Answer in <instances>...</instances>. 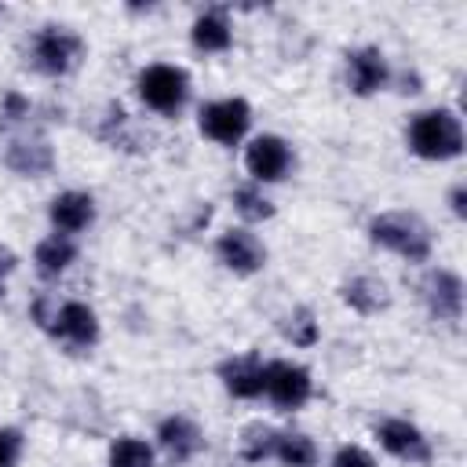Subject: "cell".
Instances as JSON below:
<instances>
[{
  "label": "cell",
  "mask_w": 467,
  "mask_h": 467,
  "mask_svg": "<svg viewBox=\"0 0 467 467\" xmlns=\"http://www.w3.org/2000/svg\"><path fill=\"white\" fill-rule=\"evenodd\" d=\"M409 146L423 161H449L463 150V128L452 109H427L416 113L409 124Z\"/></svg>",
  "instance_id": "1"
},
{
  "label": "cell",
  "mask_w": 467,
  "mask_h": 467,
  "mask_svg": "<svg viewBox=\"0 0 467 467\" xmlns=\"http://www.w3.org/2000/svg\"><path fill=\"white\" fill-rule=\"evenodd\" d=\"M368 234L376 244L405 255L409 263H423L431 255V230L412 212H383L368 223Z\"/></svg>",
  "instance_id": "2"
},
{
  "label": "cell",
  "mask_w": 467,
  "mask_h": 467,
  "mask_svg": "<svg viewBox=\"0 0 467 467\" xmlns=\"http://www.w3.org/2000/svg\"><path fill=\"white\" fill-rule=\"evenodd\" d=\"M186 88H190V77L186 69L179 66H168V62H157V66H146L139 73V95L150 109L157 113H175L182 102H186Z\"/></svg>",
  "instance_id": "3"
},
{
  "label": "cell",
  "mask_w": 467,
  "mask_h": 467,
  "mask_svg": "<svg viewBox=\"0 0 467 467\" xmlns=\"http://www.w3.org/2000/svg\"><path fill=\"white\" fill-rule=\"evenodd\" d=\"M80 58V36L69 33L66 26H44L33 40V62L47 77H62L77 66Z\"/></svg>",
  "instance_id": "4"
},
{
  "label": "cell",
  "mask_w": 467,
  "mask_h": 467,
  "mask_svg": "<svg viewBox=\"0 0 467 467\" xmlns=\"http://www.w3.org/2000/svg\"><path fill=\"white\" fill-rule=\"evenodd\" d=\"M248 120H252V109L244 99H219L201 109V131L223 146H234L248 131Z\"/></svg>",
  "instance_id": "5"
},
{
  "label": "cell",
  "mask_w": 467,
  "mask_h": 467,
  "mask_svg": "<svg viewBox=\"0 0 467 467\" xmlns=\"http://www.w3.org/2000/svg\"><path fill=\"white\" fill-rule=\"evenodd\" d=\"M263 390L270 394V401L277 409H299L310 398V372L296 361H270Z\"/></svg>",
  "instance_id": "6"
},
{
  "label": "cell",
  "mask_w": 467,
  "mask_h": 467,
  "mask_svg": "<svg viewBox=\"0 0 467 467\" xmlns=\"http://www.w3.org/2000/svg\"><path fill=\"white\" fill-rule=\"evenodd\" d=\"M244 164H248V175L255 182H277V179H285V171L292 164V150L277 135H259L248 142Z\"/></svg>",
  "instance_id": "7"
},
{
  "label": "cell",
  "mask_w": 467,
  "mask_h": 467,
  "mask_svg": "<svg viewBox=\"0 0 467 467\" xmlns=\"http://www.w3.org/2000/svg\"><path fill=\"white\" fill-rule=\"evenodd\" d=\"M376 438H379V445H383L390 456H398V460H409V463H427V460H431V445H427L423 431L412 427L409 420H383V423L376 427Z\"/></svg>",
  "instance_id": "8"
},
{
  "label": "cell",
  "mask_w": 467,
  "mask_h": 467,
  "mask_svg": "<svg viewBox=\"0 0 467 467\" xmlns=\"http://www.w3.org/2000/svg\"><path fill=\"white\" fill-rule=\"evenodd\" d=\"M215 252H219L223 266H230L234 274H255L263 266V259H266V248L248 230H226L215 241Z\"/></svg>",
  "instance_id": "9"
},
{
  "label": "cell",
  "mask_w": 467,
  "mask_h": 467,
  "mask_svg": "<svg viewBox=\"0 0 467 467\" xmlns=\"http://www.w3.org/2000/svg\"><path fill=\"white\" fill-rule=\"evenodd\" d=\"M423 296H427L431 314H438V317H445V321H456V317L463 314V281H460L452 270H434V274H427Z\"/></svg>",
  "instance_id": "10"
},
{
  "label": "cell",
  "mask_w": 467,
  "mask_h": 467,
  "mask_svg": "<svg viewBox=\"0 0 467 467\" xmlns=\"http://www.w3.org/2000/svg\"><path fill=\"white\" fill-rule=\"evenodd\" d=\"M347 73H350V88L354 95H372L387 84V58L379 47H358L347 55Z\"/></svg>",
  "instance_id": "11"
},
{
  "label": "cell",
  "mask_w": 467,
  "mask_h": 467,
  "mask_svg": "<svg viewBox=\"0 0 467 467\" xmlns=\"http://www.w3.org/2000/svg\"><path fill=\"white\" fill-rule=\"evenodd\" d=\"M219 376H223V383H226V390H230L234 398H255V394H263L266 365H263L255 354H241V358L223 361Z\"/></svg>",
  "instance_id": "12"
},
{
  "label": "cell",
  "mask_w": 467,
  "mask_h": 467,
  "mask_svg": "<svg viewBox=\"0 0 467 467\" xmlns=\"http://www.w3.org/2000/svg\"><path fill=\"white\" fill-rule=\"evenodd\" d=\"M91 219H95V201H91V193L66 190V193H58V197L51 201V223H55V230H62V234H80V230L91 226Z\"/></svg>",
  "instance_id": "13"
},
{
  "label": "cell",
  "mask_w": 467,
  "mask_h": 467,
  "mask_svg": "<svg viewBox=\"0 0 467 467\" xmlns=\"http://www.w3.org/2000/svg\"><path fill=\"white\" fill-rule=\"evenodd\" d=\"M51 321H55L51 328H55L62 339L77 343V347H88V343L99 339V321H95V310H91L88 303H62Z\"/></svg>",
  "instance_id": "14"
},
{
  "label": "cell",
  "mask_w": 467,
  "mask_h": 467,
  "mask_svg": "<svg viewBox=\"0 0 467 467\" xmlns=\"http://www.w3.org/2000/svg\"><path fill=\"white\" fill-rule=\"evenodd\" d=\"M157 438H161L164 452H168L175 463H186V460L204 445V438H201L197 423H193V420H186V416H168V420L157 427Z\"/></svg>",
  "instance_id": "15"
},
{
  "label": "cell",
  "mask_w": 467,
  "mask_h": 467,
  "mask_svg": "<svg viewBox=\"0 0 467 467\" xmlns=\"http://www.w3.org/2000/svg\"><path fill=\"white\" fill-rule=\"evenodd\" d=\"M7 164L18 175H44L51 168V146L36 135V139H15L7 146Z\"/></svg>",
  "instance_id": "16"
},
{
  "label": "cell",
  "mask_w": 467,
  "mask_h": 467,
  "mask_svg": "<svg viewBox=\"0 0 467 467\" xmlns=\"http://www.w3.org/2000/svg\"><path fill=\"white\" fill-rule=\"evenodd\" d=\"M343 299L358 314H376L379 306H387V285L379 277H354L343 285Z\"/></svg>",
  "instance_id": "17"
},
{
  "label": "cell",
  "mask_w": 467,
  "mask_h": 467,
  "mask_svg": "<svg viewBox=\"0 0 467 467\" xmlns=\"http://www.w3.org/2000/svg\"><path fill=\"white\" fill-rule=\"evenodd\" d=\"M73 255H77L73 241H66L62 234H55V237H47V241H40V244H36L33 263H36V270H40L44 277H58V274L73 263Z\"/></svg>",
  "instance_id": "18"
},
{
  "label": "cell",
  "mask_w": 467,
  "mask_h": 467,
  "mask_svg": "<svg viewBox=\"0 0 467 467\" xmlns=\"http://www.w3.org/2000/svg\"><path fill=\"white\" fill-rule=\"evenodd\" d=\"M234 40L230 33V22L219 15V11H204L197 22H193V44L201 51H226Z\"/></svg>",
  "instance_id": "19"
},
{
  "label": "cell",
  "mask_w": 467,
  "mask_h": 467,
  "mask_svg": "<svg viewBox=\"0 0 467 467\" xmlns=\"http://www.w3.org/2000/svg\"><path fill=\"white\" fill-rule=\"evenodd\" d=\"M274 456H277L285 467H314L317 449H314V441H310L306 434H277Z\"/></svg>",
  "instance_id": "20"
},
{
  "label": "cell",
  "mask_w": 467,
  "mask_h": 467,
  "mask_svg": "<svg viewBox=\"0 0 467 467\" xmlns=\"http://www.w3.org/2000/svg\"><path fill=\"white\" fill-rule=\"evenodd\" d=\"M274 445H277V431L266 427V423H248L244 434H241V456L248 463H259V460L274 456Z\"/></svg>",
  "instance_id": "21"
},
{
  "label": "cell",
  "mask_w": 467,
  "mask_h": 467,
  "mask_svg": "<svg viewBox=\"0 0 467 467\" xmlns=\"http://www.w3.org/2000/svg\"><path fill=\"white\" fill-rule=\"evenodd\" d=\"M109 467H153V452L139 438H120L109 449Z\"/></svg>",
  "instance_id": "22"
},
{
  "label": "cell",
  "mask_w": 467,
  "mask_h": 467,
  "mask_svg": "<svg viewBox=\"0 0 467 467\" xmlns=\"http://www.w3.org/2000/svg\"><path fill=\"white\" fill-rule=\"evenodd\" d=\"M234 208H237L244 219H252V223L274 215V204H270L255 186H237V190H234Z\"/></svg>",
  "instance_id": "23"
},
{
  "label": "cell",
  "mask_w": 467,
  "mask_h": 467,
  "mask_svg": "<svg viewBox=\"0 0 467 467\" xmlns=\"http://www.w3.org/2000/svg\"><path fill=\"white\" fill-rule=\"evenodd\" d=\"M285 336H288L296 347H310V343L317 339V325H314V314H310L306 306H299V310L288 317V325H285Z\"/></svg>",
  "instance_id": "24"
},
{
  "label": "cell",
  "mask_w": 467,
  "mask_h": 467,
  "mask_svg": "<svg viewBox=\"0 0 467 467\" xmlns=\"http://www.w3.org/2000/svg\"><path fill=\"white\" fill-rule=\"evenodd\" d=\"M22 456V434L15 427H0V467H15Z\"/></svg>",
  "instance_id": "25"
},
{
  "label": "cell",
  "mask_w": 467,
  "mask_h": 467,
  "mask_svg": "<svg viewBox=\"0 0 467 467\" xmlns=\"http://www.w3.org/2000/svg\"><path fill=\"white\" fill-rule=\"evenodd\" d=\"M332 467H376V460L361 449V445H343L332 460Z\"/></svg>",
  "instance_id": "26"
},
{
  "label": "cell",
  "mask_w": 467,
  "mask_h": 467,
  "mask_svg": "<svg viewBox=\"0 0 467 467\" xmlns=\"http://www.w3.org/2000/svg\"><path fill=\"white\" fill-rule=\"evenodd\" d=\"M26 113H29V102H26L22 95H15V91H11V95L4 99V117L18 120V117H26Z\"/></svg>",
  "instance_id": "27"
},
{
  "label": "cell",
  "mask_w": 467,
  "mask_h": 467,
  "mask_svg": "<svg viewBox=\"0 0 467 467\" xmlns=\"http://www.w3.org/2000/svg\"><path fill=\"white\" fill-rule=\"evenodd\" d=\"M11 270H15V252L0 244V285H4V277H7Z\"/></svg>",
  "instance_id": "28"
},
{
  "label": "cell",
  "mask_w": 467,
  "mask_h": 467,
  "mask_svg": "<svg viewBox=\"0 0 467 467\" xmlns=\"http://www.w3.org/2000/svg\"><path fill=\"white\" fill-rule=\"evenodd\" d=\"M452 212H456L460 219L467 215V190H463V186H456V190H452Z\"/></svg>",
  "instance_id": "29"
},
{
  "label": "cell",
  "mask_w": 467,
  "mask_h": 467,
  "mask_svg": "<svg viewBox=\"0 0 467 467\" xmlns=\"http://www.w3.org/2000/svg\"><path fill=\"white\" fill-rule=\"evenodd\" d=\"M0 296H4V285H0Z\"/></svg>",
  "instance_id": "30"
}]
</instances>
